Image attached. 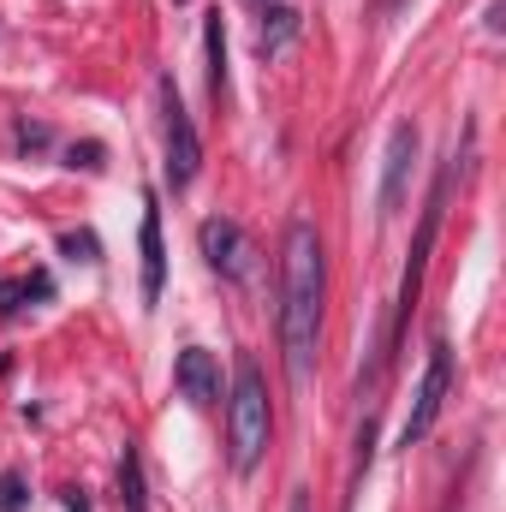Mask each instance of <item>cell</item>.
Wrapping results in <instances>:
<instances>
[{
	"label": "cell",
	"instance_id": "6da1fadb",
	"mask_svg": "<svg viewBox=\"0 0 506 512\" xmlns=\"http://www.w3.org/2000/svg\"><path fill=\"white\" fill-rule=\"evenodd\" d=\"M322 316H328V245L316 221H292L280 245V352L292 382H310L322 364Z\"/></svg>",
	"mask_w": 506,
	"mask_h": 512
},
{
	"label": "cell",
	"instance_id": "7a4b0ae2",
	"mask_svg": "<svg viewBox=\"0 0 506 512\" xmlns=\"http://www.w3.org/2000/svg\"><path fill=\"white\" fill-rule=\"evenodd\" d=\"M268 441H274V405H268L262 364L245 352L239 370H233V393H227V465L239 477H251L268 459Z\"/></svg>",
	"mask_w": 506,
	"mask_h": 512
},
{
	"label": "cell",
	"instance_id": "3957f363",
	"mask_svg": "<svg viewBox=\"0 0 506 512\" xmlns=\"http://www.w3.org/2000/svg\"><path fill=\"white\" fill-rule=\"evenodd\" d=\"M453 173H459V149L447 155V167H441V173H435V185H429V203H423L417 239H411L405 274H399V304H393V328H387V358L405 346L411 310H417V298H423V268H429V251H435V239H441V215H447V191H453Z\"/></svg>",
	"mask_w": 506,
	"mask_h": 512
},
{
	"label": "cell",
	"instance_id": "277c9868",
	"mask_svg": "<svg viewBox=\"0 0 506 512\" xmlns=\"http://www.w3.org/2000/svg\"><path fill=\"white\" fill-rule=\"evenodd\" d=\"M155 96H161V155H167L161 167H167V185H173V191H191V179L203 173V137L191 126V114H185L173 78H161Z\"/></svg>",
	"mask_w": 506,
	"mask_h": 512
},
{
	"label": "cell",
	"instance_id": "5b68a950",
	"mask_svg": "<svg viewBox=\"0 0 506 512\" xmlns=\"http://www.w3.org/2000/svg\"><path fill=\"white\" fill-rule=\"evenodd\" d=\"M447 393H453V346L435 334V346H429V370H423L417 399H411V417H405V429H399V447H417V441H429V429H435V417H441Z\"/></svg>",
	"mask_w": 506,
	"mask_h": 512
},
{
	"label": "cell",
	"instance_id": "8992f818",
	"mask_svg": "<svg viewBox=\"0 0 506 512\" xmlns=\"http://www.w3.org/2000/svg\"><path fill=\"white\" fill-rule=\"evenodd\" d=\"M197 245H203V262H209L221 280H233V286H245V280L256 274L251 233H245L239 221H227V215H209V221L197 227Z\"/></svg>",
	"mask_w": 506,
	"mask_h": 512
},
{
	"label": "cell",
	"instance_id": "52a82bcc",
	"mask_svg": "<svg viewBox=\"0 0 506 512\" xmlns=\"http://www.w3.org/2000/svg\"><path fill=\"white\" fill-rule=\"evenodd\" d=\"M411 167H417V126L399 120L387 131V155H381V221L399 215V203L411 191Z\"/></svg>",
	"mask_w": 506,
	"mask_h": 512
},
{
	"label": "cell",
	"instance_id": "ba28073f",
	"mask_svg": "<svg viewBox=\"0 0 506 512\" xmlns=\"http://www.w3.org/2000/svg\"><path fill=\"white\" fill-rule=\"evenodd\" d=\"M137 256H143V310H155V304H161V292H167V239H161V203H155V191L143 197Z\"/></svg>",
	"mask_w": 506,
	"mask_h": 512
},
{
	"label": "cell",
	"instance_id": "9c48e42d",
	"mask_svg": "<svg viewBox=\"0 0 506 512\" xmlns=\"http://www.w3.org/2000/svg\"><path fill=\"white\" fill-rule=\"evenodd\" d=\"M173 387H179V399H191L197 411H209L221 399V358L209 346H185L173 358Z\"/></svg>",
	"mask_w": 506,
	"mask_h": 512
},
{
	"label": "cell",
	"instance_id": "30bf717a",
	"mask_svg": "<svg viewBox=\"0 0 506 512\" xmlns=\"http://www.w3.org/2000/svg\"><path fill=\"white\" fill-rule=\"evenodd\" d=\"M304 30V18L292 12V6H280V0H268L262 6V30H256V54L262 60H274L280 48H292V36Z\"/></svg>",
	"mask_w": 506,
	"mask_h": 512
},
{
	"label": "cell",
	"instance_id": "8fae6325",
	"mask_svg": "<svg viewBox=\"0 0 506 512\" xmlns=\"http://www.w3.org/2000/svg\"><path fill=\"white\" fill-rule=\"evenodd\" d=\"M203 54H209V96L221 102L227 96V30H221V12L203 18Z\"/></svg>",
	"mask_w": 506,
	"mask_h": 512
},
{
	"label": "cell",
	"instance_id": "7c38bea8",
	"mask_svg": "<svg viewBox=\"0 0 506 512\" xmlns=\"http://www.w3.org/2000/svg\"><path fill=\"white\" fill-rule=\"evenodd\" d=\"M120 507L149 512V483H143V453H137V441H126V453H120Z\"/></svg>",
	"mask_w": 506,
	"mask_h": 512
},
{
	"label": "cell",
	"instance_id": "4fadbf2b",
	"mask_svg": "<svg viewBox=\"0 0 506 512\" xmlns=\"http://www.w3.org/2000/svg\"><path fill=\"white\" fill-rule=\"evenodd\" d=\"M54 292V280L48 274H30V280H0V316H18L30 298H48Z\"/></svg>",
	"mask_w": 506,
	"mask_h": 512
},
{
	"label": "cell",
	"instance_id": "5bb4252c",
	"mask_svg": "<svg viewBox=\"0 0 506 512\" xmlns=\"http://www.w3.org/2000/svg\"><path fill=\"white\" fill-rule=\"evenodd\" d=\"M0 512H30V483H24V471H0Z\"/></svg>",
	"mask_w": 506,
	"mask_h": 512
},
{
	"label": "cell",
	"instance_id": "9a60e30c",
	"mask_svg": "<svg viewBox=\"0 0 506 512\" xmlns=\"http://www.w3.org/2000/svg\"><path fill=\"white\" fill-rule=\"evenodd\" d=\"M12 137H18V149H24V155H36V149H48V143H54V131L42 126V120H18Z\"/></svg>",
	"mask_w": 506,
	"mask_h": 512
},
{
	"label": "cell",
	"instance_id": "2e32d148",
	"mask_svg": "<svg viewBox=\"0 0 506 512\" xmlns=\"http://www.w3.org/2000/svg\"><path fill=\"white\" fill-rule=\"evenodd\" d=\"M60 251L72 256V262H102V245H96V233H66V239H60Z\"/></svg>",
	"mask_w": 506,
	"mask_h": 512
},
{
	"label": "cell",
	"instance_id": "e0dca14e",
	"mask_svg": "<svg viewBox=\"0 0 506 512\" xmlns=\"http://www.w3.org/2000/svg\"><path fill=\"white\" fill-rule=\"evenodd\" d=\"M72 167H84V173H102V143H72Z\"/></svg>",
	"mask_w": 506,
	"mask_h": 512
},
{
	"label": "cell",
	"instance_id": "ac0fdd59",
	"mask_svg": "<svg viewBox=\"0 0 506 512\" xmlns=\"http://www.w3.org/2000/svg\"><path fill=\"white\" fill-rule=\"evenodd\" d=\"M60 501H66V512H90V501H84V489H66Z\"/></svg>",
	"mask_w": 506,
	"mask_h": 512
},
{
	"label": "cell",
	"instance_id": "d6986e66",
	"mask_svg": "<svg viewBox=\"0 0 506 512\" xmlns=\"http://www.w3.org/2000/svg\"><path fill=\"white\" fill-rule=\"evenodd\" d=\"M286 512H310V489H292L286 495Z\"/></svg>",
	"mask_w": 506,
	"mask_h": 512
},
{
	"label": "cell",
	"instance_id": "ffe728a7",
	"mask_svg": "<svg viewBox=\"0 0 506 512\" xmlns=\"http://www.w3.org/2000/svg\"><path fill=\"white\" fill-rule=\"evenodd\" d=\"M262 6H268V0H262Z\"/></svg>",
	"mask_w": 506,
	"mask_h": 512
}]
</instances>
